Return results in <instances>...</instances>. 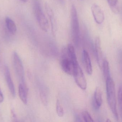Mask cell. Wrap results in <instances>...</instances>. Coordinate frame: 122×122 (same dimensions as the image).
Segmentation results:
<instances>
[{"instance_id":"1","label":"cell","mask_w":122,"mask_h":122,"mask_svg":"<svg viewBox=\"0 0 122 122\" xmlns=\"http://www.w3.org/2000/svg\"><path fill=\"white\" fill-rule=\"evenodd\" d=\"M106 81L107 96L109 106L115 118L118 120L119 119L117 109V98L115 84L112 77H110Z\"/></svg>"},{"instance_id":"2","label":"cell","mask_w":122,"mask_h":122,"mask_svg":"<svg viewBox=\"0 0 122 122\" xmlns=\"http://www.w3.org/2000/svg\"><path fill=\"white\" fill-rule=\"evenodd\" d=\"M71 21L73 41L75 44L78 45L80 39V30L77 11L76 6L74 4L72 5L71 8Z\"/></svg>"},{"instance_id":"3","label":"cell","mask_w":122,"mask_h":122,"mask_svg":"<svg viewBox=\"0 0 122 122\" xmlns=\"http://www.w3.org/2000/svg\"><path fill=\"white\" fill-rule=\"evenodd\" d=\"M34 10L36 17L40 28L43 31L48 32L49 28V22L44 13L41 5L38 0L35 1Z\"/></svg>"},{"instance_id":"4","label":"cell","mask_w":122,"mask_h":122,"mask_svg":"<svg viewBox=\"0 0 122 122\" xmlns=\"http://www.w3.org/2000/svg\"><path fill=\"white\" fill-rule=\"evenodd\" d=\"M61 66L62 70L69 75H73L75 67L79 64L75 65L68 57L67 53L66 48L62 49Z\"/></svg>"},{"instance_id":"5","label":"cell","mask_w":122,"mask_h":122,"mask_svg":"<svg viewBox=\"0 0 122 122\" xmlns=\"http://www.w3.org/2000/svg\"><path fill=\"white\" fill-rule=\"evenodd\" d=\"M13 63L14 69L18 77L22 84L24 83V71L23 63L19 56L16 52H14L13 56Z\"/></svg>"},{"instance_id":"6","label":"cell","mask_w":122,"mask_h":122,"mask_svg":"<svg viewBox=\"0 0 122 122\" xmlns=\"http://www.w3.org/2000/svg\"><path fill=\"white\" fill-rule=\"evenodd\" d=\"M72 75L77 86L82 90H86L87 88L86 81L79 64L75 67Z\"/></svg>"},{"instance_id":"7","label":"cell","mask_w":122,"mask_h":122,"mask_svg":"<svg viewBox=\"0 0 122 122\" xmlns=\"http://www.w3.org/2000/svg\"><path fill=\"white\" fill-rule=\"evenodd\" d=\"M91 11L96 23L98 24H102L104 21L105 16L100 6L96 4H94L91 7Z\"/></svg>"},{"instance_id":"8","label":"cell","mask_w":122,"mask_h":122,"mask_svg":"<svg viewBox=\"0 0 122 122\" xmlns=\"http://www.w3.org/2000/svg\"><path fill=\"white\" fill-rule=\"evenodd\" d=\"M4 75L9 91L12 96L15 97L16 96L15 90L13 82L11 77L10 73L9 67L5 65L4 69Z\"/></svg>"},{"instance_id":"9","label":"cell","mask_w":122,"mask_h":122,"mask_svg":"<svg viewBox=\"0 0 122 122\" xmlns=\"http://www.w3.org/2000/svg\"><path fill=\"white\" fill-rule=\"evenodd\" d=\"M95 51L97 63L100 68H102L103 59L102 53L101 46V42L99 37L96 38L95 42Z\"/></svg>"},{"instance_id":"10","label":"cell","mask_w":122,"mask_h":122,"mask_svg":"<svg viewBox=\"0 0 122 122\" xmlns=\"http://www.w3.org/2000/svg\"><path fill=\"white\" fill-rule=\"evenodd\" d=\"M82 59L86 71L88 74L91 75L92 73V66L89 53L86 50L82 52Z\"/></svg>"},{"instance_id":"11","label":"cell","mask_w":122,"mask_h":122,"mask_svg":"<svg viewBox=\"0 0 122 122\" xmlns=\"http://www.w3.org/2000/svg\"><path fill=\"white\" fill-rule=\"evenodd\" d=\"M102 92L99 87H97L95 91L94 105L95 109H99L102 104Z\"/></svg>"},{"instance_id":"12","label":"cell","mask_w":122,"mask_h":122,"mask_svg":"<svg viewBox=\"0 0 122 122\" xmlns=\"http://www.w3.org/2000/svg\"><path fill=\"white\" fill-rule=\"evenodd\" d=\"M45 7L46 11L51 22L52 33L54 34V33L56 32V28L55 19L53 12L51 8L48 4L46 3L45 4Z\"/></svg>"},{"instance_id":"13","label":"cell","mask_w":122,"mask_h":122,"mask_svg":"<svg viewBox=\"0 0 122 122\" xmlns=\"http://www.w3.org/2000/svg\"><path fill=\"white\" fill-rule=\"evenodd\" d=\"M18 94L22 102L25 104H27L28 103L27 90L25 84L22 83L19 84L18 87Z\"/></svg>"},{"instance_id":"14","label":"cell","mask_w":122,"mask_h":122,"mask_svg":"<svg viewBox=\"0 0 122 122\" xmlns=\"http://www.w3.org/2000/svg\"><path fill=\"white\" fill-rule=\"evenodd\" d=\"M66 51L68 57L74 63V64L75 65L78 64H79L77 61L74 47L72 44H68L66 48Z\"/></svg>"},{"instance_id":"15","label":"cell","mask_w":122,"mask_h":122,"mask_svg":"<svg viewBox=\"0 0 122 122\" xmlns=\"http://www.w3.org/2000/svg\"><path fill=\"white\" fill-rule=\"evenodd\" d=\"M5 22L8 29L11 33L14 34L17 30L16 25L15 22L9 17H6L5 19Z\"/></svg>"},{"instance_id":"16","label":"cell","mask_w":122,"mask_h":122,"mask_svg":"<svg viewBox=\"0 0 122 122\" xmlns=\"http://www.w3.org/2000/svg\"><path fill=\"white\" fill-rule=\"evenodd\" d=\"M102 68L103 70V74L105 80L111 77L109 65L108 61L107 59H105L103 60Z\"/></svg>"},{"instance_id":"17","label":"cell","mask_w":122,"mask_h":122,"mask_svg":"<svg viewBox=\"0 0 122 122\" xmlns=\"http://www.w3.org/2000/svg\"><path fill=\"white\" fill-rule=\"evenodd\" d=\"M118 101L120 117L122 120V86L120 87L118 94Z\"/></svg>"},{"instance_id":"18","label":"cell","mask_w":122,"mask_h":122,"mask_svg":"<svg viewBox=\"0 0 122 122\" xmlns=\"http://www.w3.org/2000/svg\"><path fill=\"white\" fill-rule=\"evenodd\" d=\"M108 4L114 12L117 13L118 12L117 8L118 0H107Z\"/></svg>"},{"instance_id":"19","label":"cell","mask_w":122,"mask_h":122,"mask_svg":"<svg viewBox=\"0 0 122 122\" xmlns=\"http://www.w3.org/2000/svg\"><path fill=\"white\" fill-rule=\"evenodd\" d=\"M56 111L57 115L60 117H62L64 115V110L59 100H58L56 103Z\"/></svg>"},{"instance_id":"20","label":"cell","mask_w":122,"mask_h":122,"mask_svg":"<svg viewBox=\"0 0 122 122\" xmlns=\"http://www.w3.org/2000/svg\"><path fill=\"white\" fill-rule=\"evenodd\" d=\"M82 116L83 119L85 122H93L94 121L90 114L87 111H84L82 112Z\"/></svg>"},{"instance_id":"21","label":"cell","mask_w":122,"mask_h":122,"mask_svg":"<svg viewBox=\"0 0 122 122\" xmlns=\"http://www.w3.org/2000/svg\"><path fill=\"white\" fill-rule=\"evenodd\" d=\"M11 113L12 114V117H13L14 120V121H16V120H17V117H16L15 112L13 110H11Z\"/></svg>"},{"instance_id":"22","label":"cell","mask_w":122,"mask_h":122,"mask_svg":"<svg viewBox=\"0 0 122 122\" xmlns=\"http://www.w3.org/2000/svg\"><path fill=\"white\" fill-rule=\"evenodd\" d=\"M4 99V98L3 95V93H2L0 88V103L3 102Z\"/></svg>"},{"instance_id":"23","label":"cell","mask_w":122,"mask_h":122,"mask_svg":"<svg viewBox=\"0 0 122 122\" xmlns=\"http://www.w3.org/2000/svg\"><path fill=\"white\" fill-rule=\"evenodd\" d=\"M120 63L121 65V69L122 71V51L120 52L119 54Z\"/></svg>"},{"instance_id":"24","label":"cell","mask_w":122,"mask_h":122,"mask_svg":"<svg viewBox=\"0 0 122 122\" xmlns=\"http://www.w3.org/2000/svg\"><path fill=\"white\" fill-rule=\"evenodd\" d=\"M20 0L21 1H22V2L26 3V2H27L28 1V0Z\"/></svg>"},{"instance_id":"25","label":"cell","mask_w":122,"mask_h":122,"mask_svg":"<svg viewBox=\"0 0 122 122\" xmlns=\"http://www.w3.org/2000/svg\"><path fill=\"white\" fill-rule=\"evenodd\" d=\"M107 122H111V121L109 119H107Z\"/></svg>"},{"instance_id":"26","label":"cell","mask_w":122,"mask_h":122,"mask_svg":"<svg viewBox=\"0 0 122 122\" xmlns=\"http://www.w3.org/2000/svg\"></svg>"}]
</instances>
